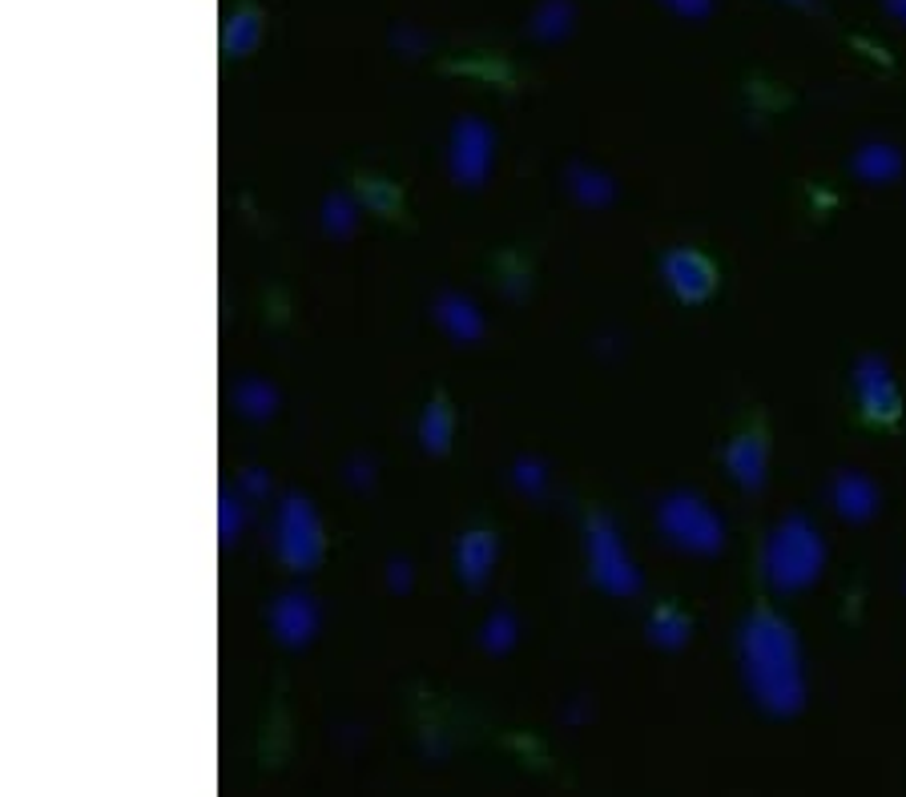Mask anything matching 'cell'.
I'll return each mask as SVG.
<instances>
[{
    "label": "cell",
    "instance_id": "obj_20",
    "mask_svg": "<svg viewBox=\"0 0 906 797\" xmlns=\"http://www.w3.org/2000/svg\"><path fill=\"white\" fill-rule=\"evenodd\" d=\"M540 484H544V472H540L537 463H520V488L540 491Z\"/></svg>",
    "mask_w": 906,
    "mask_h": 797
},
{
    "label": "cell",
    "instance_id": "obj_3",
    "mask_svg": "<svg viewBox=\"0 0 906 797\" xmlns=\"http://www.w3.org/2000/svg\"><path fill=\"white\" fill-rule=\"evenodd\" d=\"M657 520H661L664 536H669L676 548H690V552H702V556L717 552L721 540H726L721 520H717L697 496H669V500L661 503Z\"/></svg>",
    "mask_w": 906,
    "mask_h": 797
},
{
    "label": "cell",
    "instance_id": "obj_18",
    "mask_svg": "<svg viewBox=\"0 0 906 797\" xmlns=\"http://www.w3.org/2000/svg\"><path fill=\"white\" fill-rule=\"evenodd\" d=\"M238 403H243L246 415H270L274 412V395H270V386L255 383V379L238 386Z\"/></svg>",
    "mask_w": 906,
    "mask_h": 797
},
{
    "label": "cell",
    "instance_id": "obj_4",
    "mask_svg": "<svg viewBox=\"0 0 906 797\" xmlns=\"http://www.w3.org/2000/svg\"><path fill=\"white\" fill-rule=\"evenodd\" d=\"M274 548H279L282 564L294 568V572H307L315 568V560L322 556V532H319V515L303 496H291V500L279 508V520H274Z\"/></svg>",
    "mask_w": 906,
    "mask_h": 797
},
{
    "label": "cell",
    "instance_id": "obj_5",
    "mask_svg": "<svg viewBox=\"0 0 906 797\" xmlns=\"http://www.w3.org/2000/svg\"><path fill=\"white\" fill-rule=\"evenodd\" d=\"M588 560H592V576L600 588L616 592V596H633L640 588V576L633 560L625 556L616 532L604 520H588Z\"/></svg>",
    "mask_w": 906,
    "mask_h": 797
},
{
    "label": "cell",
    "instance_id": "obj_13",
    "mask_svg": "<svg viewBox=\"0 0 906 797\" xmlns=\"http://www.w3.org/2000/svg\"><path fill=\"white\" fill-rule=\"evenodd\" d=\"M496 560V540L487 532H472L468 540L460 544V576L468 584H480L487 576V568Z\"/></svg>",
    "mask_w": 906,
    "mask_h": 797
},
{
    "label": "cell",
    "instance_id": "obj_2",
    "mask_svg": "<svg viewBox=\"0 0 906 797\" xmlns=\"http://www.w3.org/2000/svg\"><path fill=\"white\" fill-rule=\"evenodd\" d=\"M826 564V548L817 527L805 515H790L769 532L766 548H762V572L774 588L798 592L805 584H814L817 572Z\"/></svg>",
    "mask_w": 906,
    "mask_h": 797
},
{
    "label": "cell",
    "instance_id": "obj_16",
    "mask_svg": "<svg viewBox=\"0 0 906 797\" xmlns=\"http://www.w3.org/2000/svg\"><path fill=\"white\" fill-rule=\"evenodd\" d=\"M649 632H652V641H661V644H681L685 637H690V620L676 617L673 608H661V612H657V617L649 620Z\"/></svg>",
    "mask_w": 906,
    "mask_h": 797
},
{
    "label": "cell",
    "instance_id": "obj_21",
    "mask_svg": "<svg viewBox=\"0 0 906 797\" xmlns=\"http://www.w3.org/2000/svg\"><path fill=\"white\" fill-rule=\"evenodd\" d=\"M334 218H327V222H334V230H346V226H351V210L343 206V202H334Z\"/></svg>",
    "mask_w": 906,
    "mask_h": 797
},
{
    "label": "cell",
    "instance_id": "obj_11",
    "mask_svg": "<svg viewBox=\"0 0 906 797\" xmlns=\"http://www.w3.org/2000/svg\"><path fill=\"white\" fill-rule=\"evenodd\" d=\"M834 508L846 520H870V515L879 512V491H874V484L867 476L843 472V476L834 479Z\"/></svg>",
    "mask_w": 906,
    "mask_h": 797
},
{
    "label": "cell",
    "instance_id": "obj_17",
    "mask_svg": "<svg viewBox=\"0 0 906 797\" xmlns=\"http://www.w3.org/2000/svg\"><path fill=\"white\" fill-rule=\"evenodd\" d=\"M573 186H576V193H580V198H588V202H592V206L609 202V193H613V186H609V181L597 178L592 169H580V166L573 169Z\"/></svg>",
    "mask_w": 906,
    "mask_h": 797
},
{
    "label": "cell",
    "instance_id": "obj_14",
    "mask_svg": "<svg viewBox=\"0 0 906 797\" xmlns=\"http://www.w3.org/2000/svg\"><path fill=\"white\" fill-rule=\"evenodd\" d=\"M855 169L867 181H891V178H898L903 157H898V150H891V145H867V150H858Z\"/></svg>",
    "mask_w": 906,
    "mask_h": 797
},
{
    "label": "cell",
    "instance_id": "obj_19",
    "mask_svg": "<svg viewBox=\"0 0 906 797\" xmlns=\"http://www.w3.org/2000/svg\"><path fill=\"white\" fill-rule=\"evenodd\" d=\"M487 644H492V649H504V644H511V620L508 617L487 620Z\"/></svg>",
    "mask_w": 906,
    "mask_h": 797
},
{
    "label": "cell",
    "instance_id": "obj_9",
    "mask_svg": "<svg viewBox=\"0 0 906 797\" xmlns=\"http://www.w3.org/2000/svg\"><path fill=\"white\" fill-rule=\"evenodd\" d=\"M270 620H274V632H279V641L307 644L310 632H315V624H319V608H315V600H310V596H303V592H286V596H279V600H274V608H270Z\"/></svg>",
    "mask_w": 906,
    "mask_h": 797
},
{
    "label": "cell",
    "instance_id": "obj_8",
    "mask_svg": "<svg viewBox=\"0 0 906 797\" xmlns=\"http://www.w3.org/2000/svg\"><path fill=\"white\" fill-rule=\"evenodd\" d=\"M456 150H451V166H456V174H460L468 186H475V181L484 178L487 162H492V133L484 129V121H475V117H468V121H460L456 126Z\"/></svg>",
    "mask_w": 906,
    "mask_h": 797
},
{
    "label": "cell",
    "instance_id": "obj_6",
    "mask_svg": "<svg viewBox=\"0 0 906 797\" xmlns=\"http://www.w3.org/2000/svg\"><path fill=\"white\" fill-rule=\"evenodd\" d=\"M855 391H858L862 412H867L870 419L894 424V419L903 415V395H898V383H894L891 367H886L882 359H874V355H867V359L855 367Z\"/></svg>",
    "mask_w": 906,
    "mask_h": 797
},
{
    "label": "cell",
    "instance_id": "obj_12",
    "mask_svg": "<svg viewBox=\"0 0 906 797\" xmlns=\"http://www.w3.org/2000/svg\"><path fill=\"white\" fill-rule=\"evenodd\" d=\"M439 322H444L447 331L460 338V343H472V338H480V331H484V322H480L475 307L460 295L439 298Z\"/></svg>",
    "mask_w": 906,
    "mask_h": 797
},
{
    "label": "cell",
    "instance_id": "obj_15",
    "mask_svg": "<svg viewBox=\"0 0 906 797\" xmlns=\"http://www.w3.org/2000/svg\"><path fill=\"white\" fill-rule=\"evenodd\" d=\"M447 439H451V412L435 398L432 407H427V415H423V448L444 451Z\"/></svg>",
    "mask_w": 906,
    "mask_h": 797
},
{
    "label": "cell",
    "instance_id": "obj_1",
    "mask_svg": "<svg viewBox=\"0 0 906 797\" xmlns=\"http://www.w3.org/2000/svg\"><path fill=\"white\" fill-rule=\"evenodd\" d=\"M741 665H745V685L762 709L781 713V717L802 709L805 685L798 637L778 612L753 608V617L741 629Z\"/></svg>",
    "mask_w": 906,
    "mask_h": 797
},
{
    "label": "cell",
    "instance_id": "obj_10",
    "mask_svg": "<svg viewBox=\"0 0 906 797\" xmlns=\"http://www.w3.org/2000/svg\"><path fill=\"white\" fill-rule=\"evenodd\" d=\"M726 467L741 488L757 491L766 484V439L757 436V431L753 436H738L726 448Z\"/></svg>",
    "mask_w": 906,
    "mask_h": 797
},
{
    "label": "cell",
    "instance_id": "obj_7",
    "mask_svg": "<svg viewBox=\"0 0 906 797\" xmlns=\"http://www.w3.org/2000/svg\"><path fill=\"white\" fill-rule=\"evenodd\" d=\"M664 283L673 286L676 298L702 302V298L714 295L717 274L697 250H669V254H664Z\"/></svg>",
    "mask_w": 906,
    "mask_h": 797
}]
</instances>
